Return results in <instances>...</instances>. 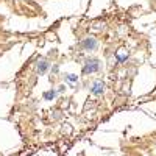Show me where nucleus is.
Returning <instances> with one entry per match:
<instances>
[{"instance_id":"obj_1","label":"nucleus","mask_w":156,"mask_h":156,"mask_svg":"<svg viewBox=\"0 0 156 156\" xmlns=\"http://www.w3.org/2000/svg\"><path fill=\"white\" fill-rule=\"evenodd\" d=\"M98 67H100V62H98L97 59H90V61L86 62V66H84L83 72H84V73H92V72L98 70Z\"/></svg>"},{"instance_id":"obj_2","label":"nucleus","mask_w":156,"mask_h":156,"mask_svg":"<svg viewBox=\"0 0 156 156\" xmlns=\"http://www.w3.org/2000/svg\"><path fill=\"white\" fill-rule=\"evenodd\" d=\"M83 47H84V48H87V50H94V48L97 47L95 39H94V37H87L86 41L83 42Z\"/></svg>"},{"instance_id":"obj_3","label":"nucleus","mask_w":156,"mask_h":156,"mask_svg":"<svg viewBox=\"0 0 156 156\" xmlns=\"http://www.w3.org/2000/svg\"><path fill=\"white\" fill-rule=\"evenodd\" d=\"M92 92L94 94H101L103 92V83H95L92 87Z\"/></svg>"},{"instance_id":"obj_4","label":"nucleus","mask_w":156,"mask_h":156,"mask_svg":"<svg viewBox=\"0 0 156 156\" xmlns=\"http://www.w3.org/2000/svg\"><path fill=\"white\" fill-rule=\"evenodd\" d=\"M47 70V62L45 61H41V62H39V66H37V72L39 73H44Z\"/></svg>"},{"instance_id":"obj_5","label":"nucleus","mask_w":156,"mask_h":156,"mask_svg":"<svg viewBox=\"0 0 156 156\" xmlns=\"http://www.w3.org/2000/svg\"><path fill=\"white\" fill-rule=\"evenodd\" d=\"M119 53H120V55H119V61H123V59H125V58L128 56V55L125 53V51H123V50H120V51H119Z\"/></svg>"},{"instance_id":"obj_6","label":"nucleus","mask_w":156,"mask_h":156,"mask_svg":"<svg viewBox=\"0 0 156 156\" xmlns=\"http://www.w3.org/2000/svg\"><path fill=\"white\" fill-rule=\"evenodd\" d=\"M56 95V92H48V94H45V98H53Z\"/></svg>"},{"instance_id":"obj_7","label":"nucleus","mask_w":156,"mask_h":156,"mask_svg":"<svg viewBox=\"0 0 156 156\" xmlns=\"http://www.w3.org/2000/svg\"><path fill=\"white\" fill-rule=\"evenodd\" d=\"M69 81H76V76L75 75H69Z\"/></svg>"}]
</instances>
